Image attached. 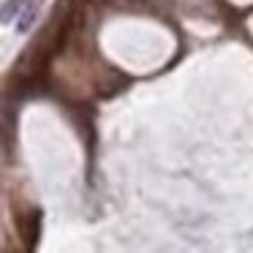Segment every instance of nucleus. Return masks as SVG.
I'll use <instances>...</instances> for the list:
<instances>
[{
  "instance_id": "nucleus-2",
  "label": "nucleus",
  "mask_w": 253,
  "mask_h": 253,
  "mask_svg": "<svg viewBox=\"0 0 253 253\" xmlns=\"http://www.w3.org/2000/svg\"><path fill=\"white\" fill-rule=\"evenodd\" d=\"M36 17H39V0H33V3L25 8V14L19 17V33H28V30L33 28Z\"/></svg>"
},
{
  "instance_id": "nucleus-1",
  "label": "nucleus",
  "mask_w": 253,
  "mask_h": 253,
  "mask_svg": "<svg viewBox=\"0 0 253 253\" xmlns=\"http://www.w3.org/2000/svg\"><path fill=\"white\" fill-rule=\"evenodd\" d=\"M39 234H41V212L39 210H30L19 218V237L25 240L28 248L39 245Z\"/></svg>"
}]
</instances>
